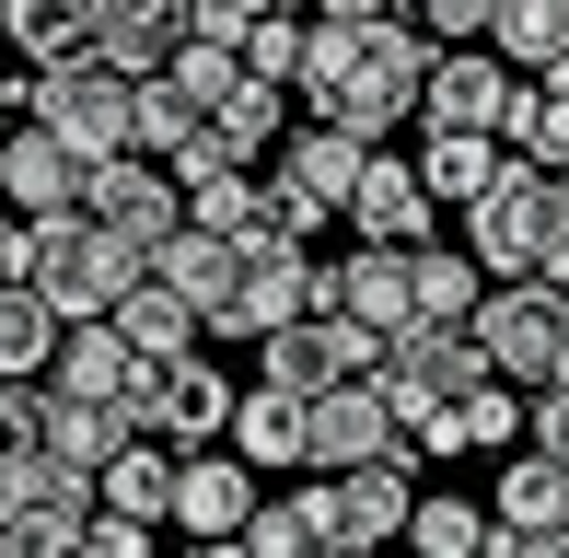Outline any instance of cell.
Here are the masks:
<instances>
[{"label":"cell","instance_id":"6da1fadb","mask_svg":"<svg viewBox=\"0 0 569 558\" xmlns=\"http://www.w3.org/2000/svg\"><path fill=\"white\" fill-rule=\"evenodd\" d=\"M23 291H47L70 326H106L128 291L151 279V257H128L117 233H93V221H23V257H12Z\"/></svg>","mask_w":569,"mask_h":558},{"label":"cell","instance_id":"7a4b0ae2","mask_svg":"<svg viewBox=\"0 0 569 558\" xmlns=\"http://www.w3.org/2000/svg\"><path fill=\"white\" fill-rule=\"evenodd\" d=\"M558 245H569V187H558L547 163H523V151H511V163H500V187L465 210V257H477V268L511 291V279H535Z\"/></svg>","mask_w":569,"mask_h":558},{"label":"cell","instance_id":"3957f363","mask_svg":"<svg viewBox=\"0 0 569 558\" xmlns=\"http://www.w3.org/2000/svg\"><path fill=\"white\" fill-rule=\"evenodd\" d=\"M383 408H396V430H430L442 408H465L477 385H500L477 349V326H407V338H383Z\"/></svg>","mask_w":569,"mask_h":558},{"label":"cell","instance_id":"277c9868","mask_svg":"<svg viewBox=\"0 0 569 558\" xmlns=\"http://www.w3.org/2000/svg\"><path fill=\"white\" fill-rule=\"evenodd\" d=\"M315 315H338V268H326L315 245H291V233H256L221 338H279V326H315Z\"/></svg>","mask_w":569,"mask_h":558},{"label":"cell","instance_id":"5b68a950","mask_svg":"<svg viewBox=\"0 0 569 558\" xmlns=\"http://www.w3.org/2000/svg\"><path fill=\"white\" fill-rule=\"evenodd\" d=\"M477 349H488V372H500V385L547 396L558 361H569V291H547V279H511V291H488Z\"/></svg>","mask_w":569,"mask_h":558},{"label":"cell","instance_id":"8992f818","mask_svg":"<svg viewBox=\"0 0 569 558\" xmlns=\"http://www.w3.org/2000/svg\"><path fill=\"white\" fill-rule=\"evenodd\" d=\"M36 129H59L82 163H128L140 151V82L106 59H82V70H59V82H36Z\"/></svg>","mask_w":569,"mask_h":558},{"label":"cell","instance_id":"52a82bcc","mask_svg":"<svg viewBox=\"0 0 569 558\" xmlns=\"http://www.w3.org/2000/svg\"><path fill=\"white\" fill-rule=\"evenodd\" d=\"M232 408H244V385H232L210 349H187V361H151V372H140V430H151V442H174V454L232 442Z\"/></svg>","mask_w":569,"mask_h":558},{"label":"cell","instance_id":"ba28073f","mask_svg":"<svg viewBox=\"0 0 569 558\" xmlns=\"http://www.w3.org/2000/svg\"><path fill=\"white\" fill-rule=\"evenodd\" d=\"M372 372H383V338L360 315H315V326L256 338V385H291V396H338V385H372Z\"/></svg>","mask_w":569,"mask_h":558},{"label":"cell","instance_id":"9c48e42d","mask_svg":"<svg viewBox=\"0 0 569 558\" xmlns=\"http://www.w3.org/2000/svg\"><path fill=\"white\" fill-rule=\"evenodd\" d=\"M93 233H117L128 257H163L174 233H187V187H174V163H151V151H128V163H93V198H82Z\"/></svg>","mask_w":569,"mask_h":558},{"label":"cell","instance_id":"30bf717a","mask_svg":"<svg viewBox=\"0 0 569 558\" xmlns=\"http://www.w3.org/2000/svg\"><path fill=\"white\" fill-rule=\"evenodd\" d=\"M511 106H523V70H511L500 47H442V70H430V93H419V129H465V140L511 151Z\"/></svg>","mask_w":569,"mask_h":558},{"label":"cell","instance_id":"8fae6325","mask_svg":"<svg viewBox=\"0 0 569 558\" xmlns=\"http://www.w3.org/2000/svg\"><path fill=\"white\" fill-rule=\"evenodd\" d=\"M256 512H268V489H256V466L232 442L187 454V477H174V536H187V547H244Z\"/></svg>","mask_w":569,"mask_h":558},{"label":"cell","instance_id":"7c38bea8","mask_svg":"<svg viewBox=\"0 0 569 558\" xmlns=\"http://www.w3.org/2000/svg\"><path fill=\"white\" fill-rule=\"evenodd\" d=\"M0 198H12L23 221H82L93 163H82V151H70L59 129H36V117H23V129L0 140Z\"/></svg>","mask_w":569,"mask_h":558},{"label":"cell","instance_id":"4fadbf2b","mask_svg":"<svg viewBox=\"0 0 569 558\" xmlns=\"http://www.w3.org/2000/svg\"><path fill=\"white\" fill-rule=\"evenodd\" d=\"M430 221H442V198L419 187V151H372L349 187V233L360 245H442Z\"/></svg>","mask_w":569,"mask_h":558},{"label":"cell","instance_id":"5bb4252c","mask_svg":"<svg viewBox=\"0 0 569 558\" xmlns=\"http://www.w3.org/2000/svg\"><path fill=\"white\" fill-rule=\"evenodd\" d=\"M82 12L106 70H128V82H151V70H174V47H198V0H82Z\"/></svg>","mask_w":569,"mask_h":558},{"label":"cell","instance_id":"9a60e30c","mask_svg":"<svg viewBox=\"0 0 569 558\" xmlns=\"http://www.w3.org/2000/svg\"><path fill=\"white\" fill-rule=\"evenodd\" d=\"M396 454H407V430H396V408H383V385H338V396H315V466H326V477L396 466Z\"/></svg>","mask_w":569,"mask_h":558},{"label":"cell","instance_id":"2e32d148","mask_svg":"<svg viewBox=\"0 0 569 558\" xmlns=\"http://www.w3.org/2000/svg\"><path fill=\"white\" fill-rule=\"evenodd\" d=\"M338 315H360L372 338H407L419 326V245H360L338 268Z\"/></svg>","mask_w":569,"mask_h":558},{"label":"cell","instance_id":"e0dca14e","mask_svg":"<svg viewBox=\"0 0 569 558\" xmlns=\"http://www.w3.org/2000/svg\"><path fill=\"white\" fill-rule=\"evenodd\" d=\"M407 524H419V500H407V454H396V466H360V477H338V547H349V558L407 547Z\"/></svg>","mask_w":569,"mask_h":558},{"label":"cell","instance_id":"ac0fdd59","mask_svg":"<svg viewBox=\"0 0 569 558\" xmlns=\"http://www.w3.org/2000/svg\"><path fill=\"white\" fill-rule=\"evenodd\" d=\"M106 512V489H93L82 466H59V454H23V466H0V524H82Z\"/></svg>","mask_w":569,"mask_h":558},{"label":"cell","instance_id":"d6986e66","mask_svg":"<svg viewBox=\"0 0 569 558\" xmlns=\"http://www.w3.org/2000/svg\"><path fill=\"white\" fill-rule=\"evenodd\" d=\"M140 349H128L117 338V326H70V349H59V372H47V385H59V396H93V408H128V419H140Z\"/></svg>","mask_w":569,"mask_h":558},{"label":"cell","instance_id":"ffe728a7","mask_svg":"<svg viewBox=\"0 0 569 558\" xmlns=\"http://www.w3.org/2000/svg\"><path fill=\"white\" fill-rule=\"evenodd\" d=\"M232 454H244V466H315V396L244 385V408H232Z\"/></svg>","mask_w":569,"mask_h":558},{"label":"cell","instance_id":"44dd1931","mask_svg":"<svg viewBox=\"0 0 569 558\" xmlns=\"http://www.w3.org/2000/svg\"><path fill=\"white\" fill-rule=\"evenodd\" d=\"M0 12H12V59L36 70V82H59V70L106 59V47H93V12H82V0H0Z\"/></svg>","mask_w":569,"mask_h":558},{"label":"cell","instance_id":"7402d4cb","mask_svg":"<svg viewBox=\"0 0 569 558\" xmlns=\"http://www.w3.org/2000/svg\"><path fill=\"white\" fill-rule=\"evenodd\" d=\"M106 326H117L128 349H140V361H187V349H210V315H198L174 279H140V291H128Z\"/></svg>","mask_w":569,"mask_h":558},{"label":"cell","instance_id":"603a6c76","mask_svg":"<svg viewBox=\"0 0 569 558\" xmlns=\"http://www.w3.org/2000/svg\"><path fill=\"white\" fill-rule=\"evenodd\" d=\"M59 349H70V315L47 291H0V385H47V372H59Z\"/></svg>","mask_w":569,"mask_h":558},{"label":"cell","instance_id":"cb8c5ba5","mask_svg":"<svg viewBox=\"0 0 569 558\" xmlns=\"http://www.w3.org/2000/svg\"><path fill=\"white\" fill-rule=\"evenodd\" d=\"M151 279H174V291L210 315V338H221V315H232V291H244V245H221V233H174L163 257H151Z\"/></svg>","mask_w":569,"mask_h":558},{"label":"cell","instance_id":"d4e9b609","mask_svg":"<svg viewBox=\"0 0 569 558\" xmlns=\"http://www.w3.org/2000/svg\"><path fill=\"white\" fill-rule=\"evenodd\" d=\"M174 477H187V454L140 430V442H128L117 466L93 477V489H106V512H128V524H174Z\"/></svg>","mask_w":569,"mask_h":558},{"label":"cell","instance_id":"484cf974","mask_svg":"<svg viewBox=\"0 0 569 558\" xmlns=\"http://www.w3.org/2000/svg\"><path fill=\"white\" fill-rule=\"evenodd\" d=\"M47 396H59V385H47ZM128 442H140V419H128V408H93V396H59V408H47V454L82 466V477H106Z\"/></svg>","mask_w":569,"mask_h":558},{"label":"cell","instance_id":"4316f807","mask_svg":"<svg viewBox=\"0 0 569 558\" xmlns=\"http://www.w3.org/2000/svg\"><path fill=\"white\" fill-rule=\"evenodd\" d=\"M500 163H511L500 140H465V129H419V187L442 198V210H477V198L500 187Z\"/></svg>","mask_w":569,"mask_h":558},{"label":"cell","instance_id":"83f0119b","mask_svg":"<svg viewBox=\"0 0 569 558\" xmlns=\"http://www.w3.org/2000/svg\"><path fill=\"white\" fill-rule=\"evenodd\" d=\"M488 512H500V536H558V524H569V466H558V454H511Z\"/></svg>","mask_w":569,"mask_h":558},{"label":"cell","instance_id":"f1b7e54d","mask_svg":"<svg viewBox=\"0 0 569 558\" xmlns=\"http://www.w3.org/2000/svg\"><path fill=\"white\" fill-rule=\"evenodd\" d=\"M488 547H500V512L465 489H430L419 524H407V558H488Z\"/></svg>","mask_w":569,"mask_h":558},{"label":"cell","instance_id":"f546056e","mask_svg":"<svg viewBox=\"0 0 569 558\" xmlns=\"http://www.w3.org/2000/svg\"><path fill=\"white\" fill-rule=\"evenodd\" d=\"M500 47L523 82H547V70H569V0H500Z\"/></svg>","mask_w":569,"mask_h":558},{"label":"cell","instance_id":"4dcf8cb0","mask_svg":"<svg viewBox=\"0 0 569 558\" xmlns=\"http://www.w3.org/2000/svg\"><path fill=\"white\" fill-rule=\"evenodd\" d=\"M488 315V268L465 245H419V326H477Z\"/></svg>","mask_w":569,"mask_h":558},{"label":"cell","instance_id":"1f68e13d","mask_svg":"<svg viewBox=\"0 0 569 558\" xmlns=\"http://www.w3.org/2000/svg\"><path fill=\"white\" fill-rule=\"evenodd\" d=\"M210 140L232 151V163H256V151H279V140H291V93H279V82H256V70H244V93H221Z\"/></svg>","mask_w":569,"mask_h":558},{"label":"cell","instance_id":"d6a6232c","mask_svg":"<svg viewBox=\"0 0 569 558\" xmlns=\"http://www.w3.org/2000/svg\"><path fill=\"white\" fill-rule=\"evenodd\" d=\"M198 140H210V106H198L174 70H151V82H140V151L174 163V151H198Z\"/></svg>","mask_w":569,"mask_h":558},{"label":"cell","instance_id":"836d02e7","mask_svg":"<svg viewBox=\"0 0 569 558\" xmlns=\"http://www.w3.org/2000/svg\"><path fill=\"white\" fill-rule=\"evenodd\" d=\"M453 419H465V454H523L535 442V396L523 385H477Z\"/></svg>","mask_w":569,"mask_h":558},{"label":"cell","instance_id":"e575fe53","mask_svg":"<svg viewBox=\"0 0 569 558\" xmlns=\"http://www.w3.org/2000/svg\"><path fill=\"white\" fill-rule=\"evenodd\" d=\"M511 151L547 163V175H569V82H523V106H511Z\"/></svg>","mask_w":569,"mask_h":558},{"label":"cell","instance_id":"d590c367","mask_svg":"<svg viewBox=\"0 0 569 558\" xmlns=\"http://www.w3.org/2000/svg\"><path fill=\"white\" fill-rule=\"evenodd\" d=\"M302 47H315V12H268L244 36V70L256 82H279V93H302Z\"/></svg>","mask_w":569,"mask_h":558},{"label":"cell","instance_id":"8d00e7d4","mask_svg":"<svg viewBox=\"0 0 569 558\" xmlns=\"http://www.w3.org/2000/svg\"><path fill=\"white\" fill-rule=\"evenodd\" d=\"M47 408H59L47 385H0V466H23V454H47Z\"/></svg>","mask_w":569,"mask_h":558},{"label":"cell","instance_id":"74e56055","mask_svg":"<svg viewBox=\"0 0 569 558\" xmlns=\"http://www.w3.org/2000/svg\"><path fill=\"white\" fill-rule=\"evenodd\" d=\"M407 12L430 23V47H488L500 36V0H407Z\"/></svg>","mask_w":569,"mask_h":558},{"label":"cell","instance_id":"f35d334b","mask_svg":"<svg viewBox=\"0 0 569 558\" xmlns=\"http://www.w3.org/2000/svg\"><path fill=\"white\" fill-rule=\"evenodd\" d=\"M82 558H163V524H128V512H93V524H82Z\"/></svg>","mask_w":569,"mask_h":558},{"label":"cell","instance_id":"ab89813d","mask_svg":"<svg viewBox=\"0 0 569 558\" xmlns=\"http://www.w3.org/2000/svg\"><path fill=\"white\" fill-rule=\"evenodd\" d=\"M268 12H291V0H198V36H210V47H244Z\"/></svg>","mask_w":569,"mask_h":558},{"label":"cell","instance_id":"60d3db41","mask_svg":"<svg viewBox=\"0 0 569 558\" xmlns=\"http://www.w3.org/2000/svg\"><path fill=\"white\" fill-rule=\"evenodd\" d=\"M0 558H82L70 524H0Z\"/></svg>","mask_w":569,"mask_h":558},{"label":"cell","instance_id":"b9f144b4","mask_svg":"<svg viewBox=\"0 0 569 558\" xmlns=\"http://www.w3.org/2000/svg\"><path fill=\"white\" fill-rule=\"evenodd\" d=\"M523 454H558V466H569V385L535 396V442H523Z\"/></svg>","mask_w":569,"mask_h":558},{"label":"cell","instance_id":"7bdbcfd3","mask_svg":"<svg viewBox=\"0 0 569 558\" xmlns=\"http://www.w3.org/2000/svg\"><path fill=\"white\" fill-rule=\"evenodd\" d=\"M315 23H349V36H372V23H396V0H302Z\"/></svg>","mask_w":569,"mask_h":558},{"label":"cell","instance_id":"ee69618b","mask_svg":"<svg viewBox=\"0 0 569 558\" xmlns=\"http://www.w3.org/2000/svg\"><path fill=\"white\" fill-rule=\"evenodd\" d=\"M488 558H569V524H558V536H500Z\"/></svg>","mask_w":569,"mask_h":558},{"label":"cell","instance_id":"f6af8a7d","mask_svg":"<svg viewBox=\"0 0 569 558\" xmlns=\"http://www.w3.org/2000/svg\"><path fill=\"white\" fill-rule=\"evenodd\" d=\"M12 257H23V210L0 198V291H12Z\"/></svg>","mask_w":569,"mask_h":558},{"label":"cell","instance_id":"bcb514c9","mask_svg":"<svg viewBox=\"0 0 569 558\" xmlns=\"http://www.w3.org/2000/svg\"><path fill=\"white\" fill-rule=\"evenodd\" d=\"M187 558H244V547H187Z\"/></svg>","mask_w":569,"mask_h":558},{"label":"cell","instance_id":"7dc6e473","mask_svg":"<svg viewBox=\"0 0 569 558\" xmlns=\"http://www.w3.org/2000/svg\"><path fill=\"white\" fill-rule=\"evenodd\" d=\"M0 59H12V12H0Z\"/></svg>","mask_w":569,"mask_h":558},{"label":"cell","instance_id":"c3c4849f","mask_svg":"<svg viewBox=\"0 0 569 558\" xmlns=\"http://www.w3.org/2000/svg\"><path fill=\"white\" fill-rule=\"evenodd\" d=\"M315 558H349V547H315Z\"/></svg>","mask_w":569,"mask_h":558},{"label":"cell","instance_id":"681fc988","mask_svg":"<svg viewBox=\"0 0 569 558\" xmlns=\"http://www.w3.org/2000/svg\"><path fill=\"white\" fill-rule=\"evenodd\" d=\"M558 187H569V175H558Z\"/></svg>","mask_w":569,"mask_h":558},{"label":"cell","instance_id":"f907efd6","mask_svg":"<svg viewBox=\"0 0 569 558\" xmlns=\"http://www.w3.org/2000/svg\"><path fill=\"white\" fill-rule=\"evenodd\" d=\"M396 558H407V547H396Z\"/></svg>","mask_w":569,"mask_h":558}]
</instances>
